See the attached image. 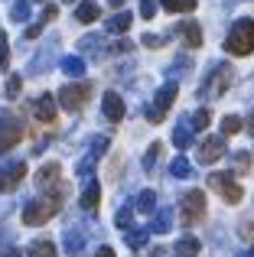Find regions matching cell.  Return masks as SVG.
<instances>
[{
  "label": "cell",
  "instance_id": "obj_39",
  "mask_svg": "<svg viewBox=\"0 0 254 257\" xmlns=\"http://www.w3.org/2000/svg\"><path fill=\"white\" fill-rule=\"evenodd\" d=\"M144 46H147V49H160V46H163V36H157V33H144Z\"/></svg>",
  "mask_w": 254,
  "mask_h": 257
},
{
  "label": "cell",
  "instance_id": "obj_6",
  "mask_svg": "<svg viewBox=\"0 0 254 257\" xmlns=\"http://www.w3.org/2000/svg\"><path fill=\"white\" fill-rule=\"evenodd\" d=\"M209 186L215 189V192L222 195L228 205H238V202H241V195H244L241 186L231 179V173H212V176H209Z\"/></svg>",
  "mask_w": 254,
  "mask_h": 257
},
{
  "label": "cell",
  "instance_id": "obj_4",
  "mask_svg": "<svg viewBox=\"0 0 254 257\" xmlns=\"http://www.w3.org/2000/svg\"><path fill=\"white\" fill-rule=\"evenodd\" d=\"M176 94H179L176 82H166V85H163V88L157 91V98H153V104L147 107V120H150V124H160V120L166 117V111L173 107V101H176Z\"/></svg>",
  "mask_w": 254,
  "mask_h": 257
},
{
  "label": "cell",
  "instance_id": "obj_44",
  "mask_svg": "<svg viewBox=\"0 0 254 257\" xmlns=\"http://www.w3.org/2000/svg\"><path fill=\"white\" fill-rule=\"evenodd\" d=\"M0 257H23V251H13V247H10V251H4Z\"/></svg>",
  "mask_w": 254,
  "mask_h": 257
},
{
  "label": "cell",
  "instance_id": "obj_32",
  "mask_svg": "<svg viewBox=\"0 0 254 257\" xmlns=\"http://www.w3.org/2000/svg\"><path fill=\"white\" fill-rule=\"evenodd\" d=\"M95 153H88V157L82 160V163H78V176H82V179H91V173H95Z\"/></svg>",
  "mask_w": 254,
  "mask_h": 257
},
{
  "label": "cell",
  "instance_id": "obj_18",
  "mask_svg": "<svg viewBox=\"0 0 254 257\" xmlns=\"http://www.w3.org/2000/svg\"><path fill=\"white\" fill-rule=\"evenodd\" d=\"M62 72L69 78H82L85 75V59L82 56H65L62 59Z\"/></svg>",
  "mask_w": 254,
  "mask_h": 257
},
{
  "label": "cell",
  "instance_id": "obj_29",
  "mask_svg": "<svg viewBox=\"0 0 254 257\" xmlns=\"http://www.w3.org/2000/svg\"><path fill=\"white\" fill-rule=\"evenodd\" d=\"M231 166H235V173H248L251 170V153H244V150H238V153H231Z\"/></svg>",
  "mask_w": 254,
  "mask_h": 257
},
{
  "label": "cell",
  "instance_id": "obj_38",
  "mask_svg": "<svg viewBox=\"0 0 254 257\" xmlns=\"http://www.w3.org/2000/svg\"><path fill=\"white\" fill-rule=\"evenodd\" d=\"M140 17H144V20L157 17V0H140Z\"/></svg>",
  "mask_w": 254,
  "mask_h": 257
},
{
  "label": "cell",
  "instance_id": "obj_31",
  "mask_svg": "<svg viewBox=\"0 0 254 257\" xmlns=\"http://www.w3.org/2000/svg\"><path fill=\"white\" fill-rule=\"evenodd\" d=\"M189 124H192V131H205V127L212 124V111H209V107L196 111V114H192V120H189Z\"/></svg>",
  "mask_w": 254,
  "mask_h": 257
},
{
  "label": "cell",
  "instance_id": "obj_15",
  "mask_svg": "<svg viewBox=\"0 0 254 257\" xmlns=\"http://www.w3.org/2000/svg\"><path fill=\"white\" fill-rule=\"evenodd\" d=\"M59 182V163H46L43 170L36 173V186L39 189H49V186H56Z\"/></svg>",
  "mask_w": 254,
  "mask_h": 257
},
{
  "label": "cell",
  "instance_id": "obj_25",
  "mask_svg": "<svg viewBox=\"0 0 254 257\" xmlns=\"http://www.w3.org/2000/svg\"><path fill=\"white\" fill-rule=\"evenodd\" d=\"M160 4H163L170 13H179V10H183V13H192V10H196V0H160Z\"/></svg>",
  "mask_w": 254,
  "mask_h": 257
},
{
  "label": "cell",
  "instance_id": "obj_40",
  "mask_svg": "<svg viewBox=\"0 0 254 257\" xmlns=\"http://www.w3.org/2000/svg\"><path fill=\"white\" fill-rule=\"evenodd\" d=\"M56 13H59V7H56V4H46V7H43V23L56 20Z\"/></svg>",
  "mask_w": 254,
  "mask_h": 257
},
{
  "label": "cell",
  "instance_id": "obj_24",
  "mask_svg": "<svg viewBox=\"0 0 254 257\" xmlns=\"http://www.w3.org/2000/svg\"><path fill=\"white\" fill-rule=\"evenodd\" d=\"M170 173L176 176V179H189V176H192V166H189V160H186V157H176V160L170 163Z\"/></svg>",
  "mask_w": 254,
  "mask_h": 257
},
{
  "label": "cell",
  "instance_id": "obj_47",
  "mask_svg": "<svg viewBox=\"0 0 254 257\" xmlns=\"http://www.w3.org/2000/svg\"><path fill=\"white\" fill-rule=\"evenodd\" d=\"M248 257H254V247H251V251H248Z\"/></svg>",
  "mask_w": 254,
  "mask_h": 257
},
{
  "label": "cell",
  "instance_id": "obj_16",
  "mask_svg": "<svg viewBox=\"0 0 254 257\" xmlns=\"http://www.w3.org/2000/svg\"><path fill=\"white\" fill-rule=\"evenodd\" d=\"M173 228V212L170 208H160L157 212V218L150 221V228H147V231H157V234H166Z\"/></svg>",
  "mask_w": 254,
  "mask_h": 257
},
{
  "label": "cell",
  "instance_id": "obj_43",
  "mask_svg": "<svg viewBox=\"0 0 254 257\" xmlns=\"http://www.w3.org/2000/svg\"><path fill=\"white\" fill-rule=\"evenodd\" d=\"M95 257H114V251H111V247H98Z\"/></svg>",
  "mask_w": 254,
  "mask_h": 257
},
{
  "label": "cell",
  "instance_id": "obj_45",
  "mask_svg": "<svg viewBox=\"0 0 254 257\" xmlns=\"http://www.w3.org/2000/svg\"><path fill=\"white\" fill-rule=\"evenodd\" d=\"M248 131L254 134V114H251V120H248Z\"/></svg>",
  "mask_w": 254,
  "mask_h": 257
},
{
  "label": "cell",
  "instance_id": "obj_13",
  "mask_svg": "<svg viewBox=\"0 0 254 257\" xmlns=\"http://www.w3.org/2000/svg\"><path fill=\"white\" fill-rule=\"evenodd\" d=\"M179 36H183V43L189 46V49H199V46H202V30H199L196 20H186V23H179Z\"/></svg>",
  "mask_w": 254,
  "mask_h": 257
},
{
  "label": "cell",
  "instance_id": "obj_48",
  "mask_svg": "<svg viewBox=\"0 0 254 257\" xmlns=\"http://www.w3.org/2000/svg\"><path fill=\"white\" fill-rule=\"evenodd\" d=\"M36 4H49V0H36Z\"/></svg>",
  "mask_w": 254,
  "mask_h": 257
},
{
  "label": "cell",
  "instance_id": "obj_21",
  "mask_svg": "<svg viewBox=\"0 0 254 257\" xmlns=\"http://www.w3.org/2000/svg\"><path fill=\"white\" fill-rule=\"evenodd\" d=\"M75 20L78 23H95L98 20V4H91V0H82L75 10Z\"/></svg>",
  "mask_w": 254,
  "mask_h": 257
},
{
  "label": "cell",
  "instance_id": "obj_30",
  "mask_svg": "<svg viewBox=\"0 0 254 257\" xmlns=\"http://www.w3.org/2000/svg\"><path fill=\"white\" fill-rule=\"evenodd\" d=\"M147 234H150V231H124L127 247H131V251H140V247L147 244Z\"/></svg>",
  "mask_w": 254,
  "mask_h": 257
},
{
  "label": "cell",
  "instance_id": "obj_22",
  "mask_svg": "<svg viewBox=\"0 0 254 257\" xmlns=\"http://www.w3.org/2000/svg\"><path fill=\"white\" fill-rule=\"evenodd\" d=\"M131 23H134L131 13H114V17L108 20V33H127V30H131Z\"/></svg>",
  "mask_w": 254,
  "mask_h": 257
},
{
  "label": "cell",
  "instance_id": "obj_17",
  "mask_svg": "<svg viewBox=\"0 0 254 257\" xmlns=\"http://www.w3.org/2000/svg\"><path fill=\"white\" fill-rule=\"evenodd\" d=\"M98 202H101V186H98V182H88V186H85V192H82V208L95 212Z\"/></svg>",
  "mask_w": 254,
  "mask_h": 257
},
{
  "label": "cell",
  "instance_id": "obj_49",
  "mask_svg": "<svg viewBox=\"0 0 254 257\" xmlns=\"http://www.w3.org/2000/svg\"><path fill=\"white\" fill-rule=\"evenodd\" d=\"M65 4H75V0H65Z\"/></svg>",
  "mask_w": 254,
  "mask_h": 257
},
{
  "label": "cell",
  "instance_id": "obj_46",
  "mask_svg": "<svg viewBox=\"0 0 254 257\" xmlns=\"http://www.w3.org/2000/svg\"><path fill=\"white\" fill-rule=\"evenodd\" d=\"M108 4H111V7H121V4H124V0H108Z\"/></svg>",
  "mask_w": 254,
  "mask_h": 257
},
{
  "label": "cell",
  "instance_id": "obj_35",
  "mask_svg": "<svg viewBox=\"0 0 254 257\" xmlns=\"http://www.w3.org/2000/svg\"><path fill=\"white\" fill-rule=\"evenodd\" d=\"M20 88H23V78H20V75H10V78H7V98H17Z\"/></svg>",
  "mask_w": 254,
  "mask_h": 257
},
{
  "label": "cell",
  "instance_id": "obj_23",
  "mask_svg": "<svg viewBox=\"0 0 254 257\" xmlns=\"http://www.w3.org/2000/svg\"><path fill=\"white\" fill-rule=\"evenodd\" d=\"M244 127V120L238 117V114H225L222 117V137H231V134H238Z\"/></svg>",
  "mask_w": 254,
  "mask_h": 257
},
{
  "label": "cell",
  "instance_id": "obj_11",
  "mask_svg": "<svg viewBox=\"0 0 254 257\" xmlns=\"http://www.w3.org/2000/svg\"><path fill=\"white\" fill-rule=\"evenodd\" d=\"M33 117H36L39 124H52V120H56V98H52V94H39V98L33 101Z\"/></svg>",
  "mask_w": 254,
  "mask_h": 257
},
{
  "label": "cell",
  "instance_id": "obj_33",
  "mask_svg": "<svg viewBox=\"0 0 254 257\" xmlns=\"http://www.w3.org/2000/svg\"><path fill=\"white\" fill-rule=\"evenodd\" d=\"M131 218H134V208H117V215H114V221H117V228H124V231H131Z\"/></svg>",
  "mask_w": 254,
  "mask_h": 257
},
{
  "label": "cell",
  "instance_id": "obj_37",
  "mask_svg": "<svg viewBox=\"0 0 254 257\" xmlns=\"http://www.w3.org/2000/svg\"><path fill=\"white\" fill-rule=\"evenodd\" d=\"M10 65V43H7V36L0 33V69H7Z\"/></svg>",
  "mask_w": 254,
  "mask_h": 257
},
{
  "label": "cell",
  "instance_id": "obj_34",
  "mask_svg": "<svg viewBox=\"0 0 254 257\" xmlns=\"http://www.w3.org/2000/svg\"><path fill=\"white\" fill-rule=\"evenodd\" d=\"M160 150H163V147H160V144H153L150 150L144 153V170H153V166H157V160H160Z\"/></svg>",
  "mask_w": 254,
  "mask_h": 257
},
{
  "label": "cell",
  "instance_id": "obj_12",
  "mask_svg": "<svg viewBox=\"0 0 254 257\" xmlns=\"http://www.w3.org/2000/svg\"><path fill=\"white\" fill-rule=\"evenodd\" d=\"M101 111H104V117L108 120H121L124 117V101H121V94L117 91H104V98H101Z\"/></svg>",
  "mask_w": 254,
  "mask_h": 257
},
{
  "label": "cell",
  "instance_id": "obj_10",
  "mask_svg": "<svg viewBox=\"0 0 254 257\" xmlns=\"http://www.w3.org/2000/svg\"><path fill=\"white\" fill-rule=\"evenodd\" d=\"M222 157H225V140L222 137H205L199 144V160L202 163H218Z\"/></svg>",
  "mask_w": 254,
  "mask_h": 257
},
{
  "label": "cell",
  "instance_id": "obj_3",
  "mask_svg": "<svg viewBox=\"0 0 254 257\" xmlns=\"http://www.w3.org/2000/svg\"><path fill=\"white\" fill-rule=\"evenodd\" d=\"M23 134H26V127H23V120H20L17 114L0 111V153L13 150V147L23 140Z\"/></svg>",
  "mask_w": 254,
  "mask_h": 257
},
{
  "label": "cell",
  "instance_id": "obj_20",
  "mask_svg": "<svg viewBox=\"0 0 254 257\" xmlns=\"http://www.w3.org/2000/svg\"><path fill=\"white\" fill-rule=\"evenodd\" d=\"M173 144L179 147V150H186V147H192V124H176V131H173Z\"/></svg>",
  "mask_w": 254,
  "mask_h": 257
},
{
  "label": "cell",
  "instance_id": "obj_5",
  "mask_svg": "<svg viewBox=\"0 0 254 257\" xmlns=\"http://www.w3.org/2000/svg\"><path fill=\"white\" fill-rule=\"evenodd\" d=\"M179 215H183L186 225H196V221L205 218V192L202 189H189L179 202Z\"/></svg>",
  "mask_w": 254,
  "mask_h": 257
},
{
  "label": "cell",
  "instance_id": "obj_9",
  "mask_svg": "<svg viewBox=\"0 0 254 257\" xmlns=\"http://www.w3.org/2000/svg\"><path fill=\"white\" fill-rule=\"evenodd\" d=\"M26 176V163H7L0 166V192H13Z\"/></svg>",
  "mask_w": 254,
  "mask_h": 257
},
{
  "label": "cell",
  "instance_id": "obj_36",
  "mask_svg": "<svg viewBox=\"0 0 254 257\" xmlns=\"http://www.w3.org/2000/svg\"><path fill=\"white\" fill-rule=\"evenodd\" d=\"M98 43H101V36H85L78 46H82V52H101V46H98Z\"/></svg>",
  "mask_w": 254,
  "mask_h": 257
},
{
  "label": "cell",
  "instance_id": "obj_2",
  "mask_svg": "<svg viewBox=\"0 0 254 257\" xmlns=\"http://www.w3.org/2000/svg\"><path fill=\"white\" fill-rule=\"evenodd\" d=\"M59 205H62L59 195H56V199H33V202H26V205H23V225H30V228L46 225V221L59 212Z\"/></svg>",
  "mask_w": 254,
  "mask_h": 257
},
{
  "label": "cell",
  "instance_id": "obj_8",
  "mask_svg": "<svg viewBox=\"0 0 254 257\" xmlns=\"http://www.w3.org/2000/svg\"><path fill=\"white\" fill-rule=\"evenodd\" d=\"M235 82V72H231V65H215V72H212V78L202 85V94L209 91L212 98H218V94L228 91V85Z\"/></svg>",
  "mask_w": 254,
  "mask_h": 257
},
{
  "label": "cell",
  "instance_id": "obj_41",
  "mask_svg": "<svg viewBox=\"0 0 254 257\" xmlns=\"http://www.w3.org/2000/svg\"><path fill=\"white\" fill-rule=\"evenodd\" d=\"M111 52H131V43H127V39H117V43H111Z\"/></svg>",
  "mask_w": 254,
  "mask_h": 257
},
{
  "label": "cell",
  "instance_id": "obj_19",
  "mask_svg": "<svg viewBox=\"0 0 254 257\" xmlns=\"http://www.w3.org/2000/svg\"><path fill=\"white\" fill-rule=\"evenodd\" d=\"M134 208L144 215H153V208H157V192L153 189H144V192L137 195V202H134Z\"/></svg>",
  "mask_w": 254,
  "mask_h": 257
},
{
  "label": "cell",
  "instance_id": "obj_42",
  "mask_svg": "<svg viewBox=\"0 0 254 257\" xmlns=\"http://www.w3.org/2000/svg\"><path fill=\"white\" fill-rule=\"evenodd\" d=\"M39 33H43V23H33V26H30V30H26V39H36V36H39Z\"/></svg>",
  "mask_w": 254,
  "mask_h": 257
},
{
  "label": "cell",
  "instance_id": "obj_28",
  "mask_svg": "<svg viewBox=\"0 0 254 257\" xmlns=\"http://www.w3.org/2000/svg\"><path fill=\"white\" fill-rule=\"evenodd\" d=\"M82 247H85L82 231H65V251H69V254H78Z\"/></svg>",
  "mask_w": 254,
  "mask_h": 257
},
{
  "label": "cell",
  "instance_id": "obj_26",
  "mask_svg": "<svg viewBox=\"0 0 254 257\" xmlns=\"http://www.w3.org/2000/svg\"><path fill=\"white\" fill-rule=\"evenodd\" d=\"M10 20H17V23L30 20V0H13V7H10Z\"/></svg>",
  "mask_w": 254,
  "mask_h": 257
},
{
  "label": "cell",
  "instance_id": "obj_7",
  "mask_svg": "<svg viewBox=\"0 0 254 257\" xmlns=\"http://www.w3.org/2000/svg\"><path fill=\"white\" fill-rule=\"evenodd\" d=\"M88 94H91V85H85V82H72V85H65L62 91H59V104H62L65 111H78V107H85Z\"/></svg>",
  "mask_w": 254,
  "mask_h": 257
},
{
  "label": "cell",
  "instance_id": "obj_14",
  "mask_svg": "<svg viewBox=\"0 0 254 257\" xmlns=\"http://www.w3.org/2000/svg\"><path fill=\"white\" fill-rule=\"evenodd\" d=\"M26 254H30V257H59L56 244H52L49 238H36L30 247H26Z\"/></svg>",
  "mask_w": 254,
  "mask_h": 257
},
{
  "label": "cell",
  "instance_id": "obj_27",
  "mask_svg": "<svg viewBox=\"0 0 254 257\" xmlns=\"http://www.w3.org/2000/svg\"><path fill=\"white\" fill-rule=\"evenodd\" d=\"M176 254H179V257H196V254H199V241H196V238H179Z\"/></svg>",
  "mask_w": 254,
  "mask_h": 257
},
{
  "label": "cell",
  "instance_id": "obj_1",
  "mask_svg": "<svg viewBox=\"0 0 254 257\" xmlns=\"http://www.w3.org/2000/svg\"><path fill=\"white\" fill-rule=\"evenodd\" d=\"M225 52H228V56H251V52H254V20L251 17H241L228 30Z\"/></svg>",
  "mask_w": 254,
  "mask_h": 257
}]
</instances>
